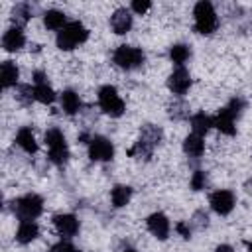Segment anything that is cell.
<instances>
[{
  "label": "cell",
  "mask_w": 252,
  "mask_h": 252,
  "mask_svg": "<svg viewBox=\"0 0 252 252\" xmlns=\"http://www.w3.org/2000/svg\"><path fill=\"white\" fill-rule=\"evenodd\" d=\"M114 63L122 69H136L144 63V53L138 47L132 45H120L114 51Z\"/></svg>",
  "instance_id": "8"
},
{
  "label": "cell",
  "mask_w": 252,
  "mask_h": 252,
  "mask_svg": "<svg viewBox=\"0 0 252 252\" xmlns=\"http://www.w3.org/2000/svg\"><path fill=\"white\" fill-rule=\"evenodd\" d=\"M130 195H132V189L126 187V185H116L110 193V199H112V205L114 207H124L128 201H130Z\"/></svg>",
  "instance_id": "23"
},
{
  "label": "cell",
  "mask_w": 252,
  "mask_h": 252,
  "mask_svg": "<svg viewBox=\"0 0 252 252\" xmlns=\"http://www.w3.org/2000/svg\"><path fill=\"white\" fill-rule=\"evenodd\" d=\"M242 108H244V102H242L240 98H232L230 104L224 106V108H220V112L215 116V126H217L222 134L232 136V134L236 132V128H234V120L238 118V114H240Z\"/></svg>",
  "instance_id": "2"
},
{
  "label": "cell",
  "mask_w": 252,
  "mask_h": 252,
  "mask_svg": "<svg viewBox=\"0 0 252 252\" xmlns=\"http://www.w3.org/2000/svg\"><path fill=\"white\" fill-rule=\"evenodd\" d=\"M37 232H39V228L33 220H22V224L18 226V232H16V240L20 244H28L37 236Z\"/></svg>",
  "instance_id": "16"
},
{
  "label": "cell",
  "mask_w": 252,
  "mask_h": 252,
  "mask_svg": "<svg viewBox=\"0 0 252 252\" xmlns=\"http://www.w3.org/2000/svg\"><path fill=\"white\" fill-rule=\"evenodd\" d=\"M49 252H79L71 242H67V240H61V242H57Z\"/></svg>",
  "instance_id": "29"
},
{
  "label": "cell",
  "mask_w": 252,
  "mask_h": 252,
  "mask_svg": "<svg viewBox=\"0 0 252 252\" xmlns=\"http://www.w3.org/2000/svg\"><path fill=\"white\" fill-rule=\"evenodd\" d=\"M175 228H177V232H179V234H181L183 238H189V234H191V230H189V228L185 226V222H179V224H177Z\"/></svg>",
  "instance_id": "31"
},
{
  "label": "cell",
  "mask_w": 252,
  "mask_h": 252,
  "mask_svg": "<svg viewBox=\"0 0 252 252\" xmlns=\"http://www.w3.org/2000/svg\"><path fill=\"white\" fill-rule=\"evenodd\" d=\"M24 43H26V37L20 28H10L2 37V45L6 51H18L24 47Z\"/></svg>",
  "instance_id": "15"
},
{
  "label": "cell",
  "mask_w": 252,
  "mask_h": 252,
  "mask_svg": "<svg viewBox=\"0 0 252 252\" xmlns=\"http://www.w3.org/2000/svg\"><path fill=\"white\" fill-rule=\"evenodd\" d=\"M150 6H152V4H150L148 0H134V2H132V10L138 12V14H144L146 10H150Z\"/></svg>",
  "instance_id": "30"
},
{
  "label": "cell",
  "mask_w": 252,
  "mask_h": 252,
  "mask_svg": "<svg viewBox=\"0 0 252 252\" xmlns=\"http://www.w3.org/2000/svg\"><path fill=\"white\" fill-rule=\"evenodd\" d=\"M98 104L110 116H122V112H124V102L118 96L116 89L110 87V85H106L98 91Z\"/></svg>",
  "instance_id": "7"
},
{
  "label": "cell",
  "mask_w": 252,
  "mask_h": 252,
  "mask_svg": "<svg viewBox=\"0 0 252 252\" xmlns=\"http://www.w3.org/2000/svg\"><path fill=\"white\" fill-rule=\"evenodd\" d=\"M217 252H234V250H232V246H228V244H220V246L217 248Z\"/></svg>",
  "instance_id": "33"
},
{
  "label": "cell",
  "mask_w": 252,
  "mask_h": 252,
  "mask_svg": "<svg viewBox=\"0 0 252 252\" xmlns=\"http://www.w3.org/2000/svg\"><path fill=\"white\" fill-rule=\"evenodd\" d=\"M45 144H47V150H49V158L53 163L61 165L67 161L69 158V150H67V142H65V136L57 130V128H51L45 132Z\"/></svg>",
  "instance_id": "5"
},
{
  "label": "cell",
  "mask_w": 252,
  "mask_h": 252,
  "mask_svg": "<svg viewBox=\"0 0 252 252\" xmlns=\"http://www.w3.org/2000/svg\"><path fill=\"white\" fill-rule=\"evenodd\" d=\"M183 150L185 154L193 156V158H199L205 150V142H203V136H197V134H189L183 142Z\"/></svg>",
  "instance_id": "19"
},
{
  "label": "cell",
  "mask_w": 252,
  "mask_h": 252,
  "mask_svg": "<svg viewBox=\"0 0 252 252\" xmlns=\"http://www.w3.org/2000/svg\"><path fill=\"white\" fill-rule=\"evenodd\" d=\"M110 28L114 33H126L132 28V16L126 8H118L112 16H110Z\"/></svg>",
  "instance_id": "13"
},
{
  "label": "cell",
  "mask_w": 252,
  "mask_h": 252,
  "mask_svg": "<svg viewBox=\"0 0 252 252\" xmlns=\"http://www.w3.org/2000/svg\"><path fill=\"white\" fill-rule=\"evenodd\" d=\"M248 252H252V242H250V244H248Z\"/></svg>",
  "instance_id": "34"
},
{
  "label": "cell",
  "mask_w": 252,
  "mask_h": 252,
  "mask_svg": "<svg viewBox=\"0 0 252 252\" xmlns=\"http://www.w3.org/2000/svg\"><path fill=\"white\" fill-rule=\"evenodd\" d=\"M16 142H18V146H20L22 150H26L28 154H35V152H37V142H35L33 132H32L30 128H22V130L18 132V136H16Z\"/></svg>",
  "instance_id": "18"
},
{
  "label": "cell",
  "mask_w": 252,
  "mask_h": 252,
  "mask_svg": "<svg viewBox=\"0 0 252 252\" xmlns=\"http://www.w3.org/2000/svg\"><path fill=\"white\" fill-rule=\"evenodd\" d=\"M195 30L199 33H213L217 30V14H215V8L211 2H197L195 4Z\"/></svg>",
  "instance_id": "3"
},
{
  "label": "cell",
  "mask_w": 252,
  "mask_h": 252,
  "mask_svg": "<svg viewBox=\"0 0 252 252\" xmlns=\"http://www.w3.org/2000/svg\"><path fill=\"white\" fill-rule=\"evenodd\" d=\"M189 55H191V51H189V47L183 45V43H177V45H173V47L169 49V57H171V61H173L175 65H183V63L189 59Z\"/></svg>",
  "instance_id": "25"
},
{
  "label": "cell",
  "mask_w": 252,
  "mask_h": 252,
  "mask_svg": "<svg viewBox=\"0 0 252 252\" xmlns=\"http://www.w3.org/2000/svg\"><path fill=\"white\" fill-rule=\"evenodd\" d=\"M159 140H161V130L159 128H156L154 124H148V126H144V130H142V134H140V140L136 142V146L128 152L130 156H144V158H150L152 156V150H154V146L156 144H159Z\"/></svg>",
  "instance_id": "4"
},
{
  "label": "cell",
  "mask_w": 252,
  "mask_h": 252,
  "mask_svg": "<svg viewBox=\"0 0 252 252\" xmlns=\"http://www.w3.org/2000/svg\"><path fill=\"white\" fill-rule=\"evenodd\" d=\"M30 18H32V8L28 4H18L14 8V12H12V20L16 22V28L18 26H24Z\"/></svg>",
  "instance_id": "26"
},
{
  "label": "cell",
  "mask_w": 252,
  "mask_h": 252,
  "mask_svg": "<svg viewBox=\"0 0 252 252\" xmlns=\"http://www.w3.org/2000/svg\"><path fill=\"white\" fill-rule=\"evenodd\" d=\"M43 24H45V28L47 30H63L67 24H65V14L63 12H59V10H49V12H45V16H43Z\"/></svg>",
  "instance_id": "21"
},
{
  "label": "cell",
  "mask_w": 252,
  "mask_h": 252,
  "mask_svg": "<svg viewBox=\"0 0 252 252\" xmlns=\"http://www.w3.org/2000/svg\"><path fill=\"white\" fill-rule=\"evenodd\" d=\"M148 228L154 236H158L159 240H165L167 234H169V220L165 215L161 213H154L148 217Z\"/></svg>",
  "instance_id": "12"
},
{
  "label": "cell",
  "mask_w": 252,
  "mask_h": 252,
  "mask_svg": "<svg viewBox=\"0 0 252 252\" xmlns=\"http://www.w3.org/2000/svg\"><path fill=\"white\" fill-rule=\"evenodd\" d=\"M16 98H18L22 104H30L32 98H35V94H33L32 87H28V85H20V87H18V94H16Z\"/></svg>",
  "instance_id": "27"
},
{
  "label": "cell",
  "mask_w": 252,
  "mask_h": 252,
  "mask_svg": "<svg viewBox=\"0 0 252 252\" xmlns=\"http://www.w3.org/2000/svg\"><path fill=\"white\" fill-rule=\"evenodd\" d=\"M126 252H136V250H132V248H130V250H126Z\"/></svg>",
  "instance_id": "35"
},
{
  "label": "cell",
  "mask_w": 252,
  "mask_h": 252,
  "mask_svg": "<svg viewBox=\"0 0 252 252\" xmlns=\"http://www.w3.org/2000/svg\"><path fill=\"white\" fill-rule=\"evenodd\" d=\"M167 87H169V91H171L173 94H185L187 89L191 87V77H189V73H187L183 67H177V69L169 75Z\"/></svg>",
  "instance_id": "10"
},
{
  "label": "cell",
  "mask_w": 252,
  "mask_h": 252,
  "mask_svg": "<svg viewBox=\"0 0 252 252\" xmlns=\"http://www.w3.org/2000/svg\"><path fill=\"white\" fill-rule=\"evenodd\" d=\"M41 211H43V201H41V197H37L33 193L26 195L14 203V213L20 220H33L41 215Z\"/></svg>",
  "instance_id": "6"
},
{
  "label": "cell",
  "mask_w": 252,
  "mask_h": 252,
  "mask_svg": "<svg viewBox=\"0 0 252 252\" xmlns=\"http://www.w3.org/2000/svg\"><path fill=\"white\" fill-rule=\"evenodd\" d=\"M33 94H35V100H39L41 104H49V102H53V98H55V93H53V89H51L47 83L35 85V87H33Z\"/></svg>",
  "instance_id": "24"
},
{
  "label": "cell",
  "mask_w": 252,
  "mask_h": 252,
  "mask_svg": "<svg viewBox=\"0 0 252 252\" xmlns=\"http://www.w3.org/2000/svg\"><path fill=\"white\" fill-rule=\"evenodd\" d=\"M205 187V171H195L191 177V189L193 191H201Z\"/></svg>",
  "instance_id": "28"
},
{
  "label": "cell",
  "mask_w": 252,
  "mask_h": 252,
  "mask_svg": "<svg viewBox=\"0 0 252 252\" xmlns=\"http://www.w3.org/2000/svg\"><path fill=\"white\" fill-rule=\"evenodd\" d=\"M0 75H2V87L8 89L12 85L18 83V67L12 61H4L0 67Z\"/></svg>",
  "instance_id": "20"
},
{
  "label": "cell",
  "mask_w": 252,
  "mask_h": 252,
  "mask_svg": "<svg viewBox=\"0 0 252 252\" xmlns=\"http://www.w3.org/2000/svg\"><path fill=\"white\" fill-rule=\"evenodd\" d=\"M211 126H215V118L207 116L205 112H199L195 116H191V128H193V134L197 136H203L211 130Z\"/></svg>",
  "instance_id": "17"
},
{
  "label": "cell",
  "mask_w": 252,
  "mask_h": 252,
  "mask_svg": "<svg viewBox=\"0 0 252 252\" xmlns=\"http://www.w3.org/2000/svg\"><path fill=\"white\" fill-rule=\"evenodd\" d=\"M53 224H55L57 232L63 236H73L79 230V220L73 215H57L53 219Z\"/></svg>",
  "instance_id": "14"
},
{
  "label": "cell",
  "mask_w": 252,
  "mask_h": 252,
  "mask_svg": "<svg viewBox=\"0 0 252 252\" xmlns=\"http://www.w3.org/2000/svg\"><path fill=\"white\" fill-rule=\"evenodd\" d=\"M87 37H89L87 28H85L81 22H71V24H67V26L57 33V47L69 51V49H73L75 45L83 43Z\"/></svg>",
  "instance_id": "1"
},
{
  "label": "cell",
  "mask_w": 252,
  "mask_h": 252,
  "mask_svg": "<svg viewBox=\"0 0 252 252\" xmlns=\"http://www.w3.org/2000/svg\"><path fill=\"white\" fill-rule=\"evenodd\" d=\"M89 156L94 161H106L114 156V148H112L110 140H106L104 136H94L89 142Z\"/></svg>",
  "instance_id": "9"
},
{
  "label": "cell",
  "mask_w": 252,
  "mask_h": 252,
  "mask_svg": "<svg viewBox=\"0 0 252 252\" xmlns=\"http://www.w3.org/2000/svg\"><path fill=\"white\" fill-rule=\"evenodd\" d=\"M61 106H63V110H65L67 114H75V112L79 110V106H81L79 94L73 93V91H65V93L61 94Z\"/></svg>",
  "instance_id": "22"
},
{
  "label": "cell",
  "mask_w": 252,
  "mask_h": 252,
  "mask_svg": "<svg viewBox=\"0 0 252 252\" xmlns=\"http://www.w3.org/2000/svg\"><path fill=\"white\" fill-rule=\"evenodd\" d=\"M211 207L219 215H228L232 211V207H234V195H232V191H226V189L215 191L211 195Z\"/></svg>",
  "instance_id": "11"
},
{
  "label": "cell",
  "mask_w": 252,
  "mask_h": 252,
  "mask_svg": "<svg viewBox=\"0 0 252 252\" xmlns=\"http://www.w3.org/2000/svg\"><path fill=\"white\" fill-rule=\"evenodd\" d=\"M33 81H35V85H39V83H45V75H43L41 71H35V73H33Z\"/></svg>",
  "instance_id": "32"
}]
</instances>
